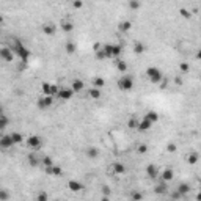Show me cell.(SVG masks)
I'll return each instance as SVG.
<instances>
[{
  "label": "cell",
  "mask_w": 201,
  "mask_h": 201,
  "mask_svg": "<svg viewBox=\"0 0 201 201\" xmlns=\"http://www.w3.org/2000/svg\"><path fill=\"white\" fill-rule=\"evenodd\" d=\"M146 151H148V146H146V145H140L138 146V153L140 154H146Z\"/></svg>",
  "instance_id": "obj_35"
},
{
  "label": "cell",
  "mask_w": 201,
  "mask_h": 201,
  "mask_svg": "<svg viewBox=\"0 0 201 201\" xmlns=\"http://www.w3.org/2000/svg\"><path fill=\"white\" fill-rule=\"evenodd\" d=\"M38 199H47V195H39Z\"/></svg>",
  "instance_id": "obj_43"
},
{
  "label": "cell",
  "mask_w": 201,
  "mask_h": 201,
  "mask_svg": "<svg viewBox=\"0 0 201 201\" xmlns=\"http://www.w3.org/2000/svg\"><path fill=\"white\" fill-rule=\"evenodd\" d=\"M17 2H22V0H17Z\"/></svg>",
  "instance_id": "obj_46"
},
{
  "label": "cell",
  "mask_w": 201,
  "mask_h": 201,
  "mask_svg": "<svg viewBox=\"0 0 201 201\" xmlns=\"http://www.w3.org/2000/svg\"><path fill=\"white\" fill-rule=\"evenodd\" d=\"M29 162L35 167V165H38V164H41V160H39V159L36 157V154L33 153V154H30V156H29Z\"/></svg>",
  "instance_id": "obj_25"
},
{
  "label": "cell",
  "mask_w": 201,
  "mask_h": 201,
  "mask_svg": "<svg viewBox=\"0 0 201 201\" xmlns=\"http://www.w3.org/2000/svg\"><path fill=\"white\" fill-rule=\"evenodd\" d=\"M87 156H88V157H91V159L98 157V149H96V148H90V149L87 151Z\"/></svg>",
  "instance_id": "obj_27"
},
{
  "label": "cell",
  "mask_w": 201,
  "mask_h": 201,
  "mask_svg": "<svg viewBox=\"0 0 201 201\" xmlns=\"http://www.w3.org/2000/svg\"><path fill=\"white\" fill-rule=\"evenodd\" d=\"M145 116L148 118V119H149V121H151L153 124L159 121V115H157V112H148V113H146Z\"/></svg>",
  "instance_id": "obj_22"
},
{
  "label": "cell",
  "mask_w": 201,
  "mask_h": 201,
  "mask_svg": "<svg viewBox=\"0 0 201 201\" xmlns=\"http://www.w3.org/2000/svg\"><path fill=\"white\" fill-rule=\"evenodd\" d=\"M2 24H3V17H2V16H0V25H2Z\"/></svg>",
  "instance_id": "obj_45"
},
{
  "label": "cell",
  "mask_w": 201,
  "mask_h": 201,
  "mask_svg": "<svg viewBox=\"0 0 201 201\" xmlns=\"http://www.w3.org/2000/svg\"><path fill=\"white\" fill-rule=\"evenodd\" d=\"M13 58H14V52H13V49H10V47H0V60L10 63V61H13Z\"/></svg>",
  "instance_id": "obj_6"
},
{
  "label": "cell",
  "mask_w": 201,
  "mask_h": 201,
  "mask_svg": "<svg viewBox=\"0 0 201 201\" xmlns=\"http://www.w3.org/2000/svg\"><path fill=\"white\" fill-rule=\"evenodd\" d=\"M27 145H29V148H32V149L38 151L39 148H41L43 141H41V138H39V137H36V135H32V137H29V138H27Z\"/></svg>",
  "instance_id": "obj_7"
},
{
  "label": "cell",
  "mask_w": 201,
  "mask_h": 201,
  "mask_svg": "<svg viewBox=\"0 0 201 201\" xmlns=\"http://www.w3.org/2000/svg\"><path fill=\"white\" fill-rule=\"evenodd\" d=\"M58 98L61 99V101H71L72 99V96H74V91H72V88L69 87H64V88H58Z\"/></svg>",
  "instance_id": "obj_5"
},
{
  "label": "cell",
  "mask_w": 201,
  "mask_h": 201,
  "mask_svg": "<svg viewBox=\"0 0 201 201\" xmlns=\"http://www.w3.org/2000/svg\"><path fill=\"white\" fill-rule=\"evenodd\" d=\"M0 137H2V133H0Z\"/></svg>",
  "instance_id": "obj_47"
},
{
  "label": "cell",
  "mask_w": 201,
  "mask_h": 201,
  "mask_svg": "<svg viewBox=\"0 0 201 201\" xmlns=\"http://www.w3.org/2000/svg\"><path fill=\"white\" fill-rule=\"evenodd\" d=\"M72 91L74 93H80L83 88H85V83H83V80H80V79H74L72 80V85H71Z\"/></svg>",
  "instance_id": "obj_12"
},
{
  "label": "cell",
  "mask_w": 201,
  "mask_h": 201,
  "mask_svg": "<svg viewBox=\"0 0 201 201\" xmlns=\"http://www.w3.org/2000/svg\"><path fill=\"white\" fill-rule=\"evenodd\" d=\"M130 29V22H123L121 24V30H129Z\"/></svg>",
  "instance_id": "obj_37"
},
{
  "label": "cell",
  "mask_w": 201,
  "mask_h": 201,
  "mask_svg": "<svg viewBox=\"0 0 201 201\" xmlns=\"http://www.w3.org/2000/svg\"><path fill=\"white\" fill-rule=\"evenodd\" d=\"M43 30H44L46 35H53L55 33V27H53L52 24H46V25H43Z\"/></svg>",
  "instance_id": "obj_23"
},
{
  "label": "cell",
  "mask_w": 201,
  "mask_h": 201,
  "mask_svg": "<svg viewBox=\"0 0 201 201\" xmlns=\"http://www.w3.org/2000/svg\"><path fill=\"white\" fill-rule=\"evenodd\" d=\"M66 50H68V53H72L75 50V44L74 43H68V44H66Z\"/></svg>",
  "instance_id": "obj_31"
},
{
  "label": "cell",
  "mask_w": 201,
  "mask_h": 201,
  "mask_svg": "<svg viewBox=\"0 0 201 201\" xmlns=\"http://www.w3.org/2000/svg\"><path fill=\"white\" fill-rule=\"evenodd\" d=\"M41 164H43V165H46V168H47V167H52V165H53L52 159H50L49 156H46V157H44V159L41 160Z\"/></svg>",
  "instance_id": "obj_28"
},
{
  "label": "cell",
  "mask_w": 201,
  "mask_h": 201,
  "mask_svg": "<svg viewBox=\"0 0 201 201\" xmlns=\"http://www.w3.org/2000/svg\"><path fill=\"white\" fill-rule=\"evenodd\" d=\"M181 69L185 72V71H189V64H181Z\"/></svg>",
  "instance_id": "obj_42"
},
{
  "label": "cell",
  "mask_w": 201,
  "mask_h": 201,
  "mask_svg": "<svg viewBox=\"0 0 201 201\" xmlns=\"http://www.w3.org/2000/svg\"><path fill=\"white\" fill-rule=\"evenodd\" d=\"M72 6L79 10V8H82V6H83V2H82V0H74V2H72Z\"/></svg>",
  "instance_id": "obj_33"
},
{
  "label": "cell",
  "mask_w": 201,
  "mask_h": 201,
  "mask_svg": "<svg viewBox=\"0 0 201 201\" xmlns=\"http://www.w3.org/2000/svg\"><path fill=\"white\" fill-rule=\"evenodd\" d=\"M101 88H96V87H93V88H90V91H88V96H90V99H93V101H98V99H101Z\"/></svg>",
  "instance_id": "obj_13"
},
{
  "label": "cell",
  "mask_w": 201,
  "mask_h": 201,
  "mask_svg": "<svg viewBox=\"0 0 201 201\" xmlns=\"http://www.w3.org/2000/svg\"><path fill=\"white\" fill-rule=\"evenodd\" d=\"M133 49H135V52H137V53H143V49H145V47H143V44L137 43V44H135V47H133Z\"/></svg>",
  "instance_id": "obj_34"
},
{
  "label": "cell",
  "mask_w": 201,
  "mask_h": 201,
  "mask_svg": "<svg viewBox=\"0 0 201 201\" xmlns=\"http://www.w3.org/2000/svg\"><path fill=\"white\" fill-rule=\"evenodd\" d=\"M102 50L105 53V58H116L123 52V46L119 44H105L102 46Z\"/></svg>",
  "instance_id": "obj_2"
},
{
  "label": "cell",
  "mask_w": 201,
  "mask_h": 201,
  "mask_svg": "<svg viewBox=\"0 0 201 201\" xmlns=\"http://www.w3.org/2000/svg\"><path fill=\"white\" fill-rule=\"evenodd\" d=\"M173 175H175V173H173V170L167 168V170H164V171H162L160 178H162V181H164V182H168V181H171V179H173Z\"/></svg>",
  "instance_id": "obj_16"
},
{
  "label": "cell",
  "mask_w": 201,
  "mask_h": 201,
  "mask_svg": "<svg viewBox=\"0 0 201 201\" xmlns=\"http://www.w3.org/2000/svg\"><path fill=\"white\" fill-rule=\"evenodd\" d=\"M175 151H176V145L175 143L168 145V153H175Z\"/></svg>",
  "instance_id": "obj_39"
},
{
  "label": "cell",
  "mask_w": 201,
  "mask_h": 201,
  "mask_svg": "<svg viewBox=\"0 0 201 201\" xmlns=\"http://www.w3.org/2000/svg\"><path fill=\"white\" fill-rule=\"evenodd\" d=\"M53 104V96H49V95H44L41 99L38 101V107L39 109H47Z\"/></svg>",
  "instance_id": "obj_9"
},
{
  "label": "cell",
  "mask_w": 201,
  "mask_h": 201,
  "mask_svg": "<svg viewBox=\"0 0 201 201\" xmlns=\"http://www.w3.org/2000/svg\"><path fill=\"white\" fill-rule=\"evenodd\" d=\"M61 29H63L64 32H72V30H74V24L69 22V21H63V22H61Z\"/></svg>",
  "instance_id": "obj_21"
},
{
  "label": "cell",
  "mask_w": 201,
  "mask_h": 201,
  "mask_svg": "<svg viewBox=\"0 0 201 201\" xmlns=\"http://www.w3.org/2000/svg\"><path fill=\"white\" fill-rule=\"evenodd\" d=\"M11 49H13V52H14V55H17V57L22 60V63H27V61H29V58H30V50L27 49V47L19 41V39H16V41H14V46H13Z\"/></svg>",
  "instance_id": "obj_1"
},
{
  "label": "cell",
  "mask_w": 201,
  "mask_h": 201,
  "mask_svg": "<svg viewBox=\"0 0 201 201\" xmlns=\"http://www.w3.org/2000/svg\"><path fill=\"white\" fill-rule=\"evenodd\" d=\"M10 124V119H8V116L5 115V113H2L0 115V130H3L6 126Z\"/></svg>",
  "instance_id": "obj_19"
},
{
  "label": "cell",
  "mask_w": 201,
  "mask_h": 201,
  "mask_svg": "<svg viewBox=\"0 0 201 201\" xmlns=\"http://www.w3.org/2000/svg\"><path fill=\"white\" fill-rule=\"evenodd\" d=\"M189 190H190V189H189V185H187V184H181V185H179V193L185 195Z\"/></svg>",
  "instance_id": "obj_29"
},
{
  "label": "cell",
  "mask_w": 201,
  "mask_h": 201,
  "mask_svg": "<svg viewBox=\"0 0 201 201\" xmlns=\"http://www.w3.org/2000/svg\"><path fill=\"white\" fill-rule=\"evenodd\" d=\"M10 135H11L13 141H14V145H19V143H22V140H24L22 133H19V132H13V133H10Z\"/></svg>",
  "instance_id": "obj_20"
},
{
  "label": "cell",
  "mask_w": 201,
  "mask_h": 201,
  "mask_svg": "<svg viewBox=\"0 0 201 201\" xmlns=\"http://www.w3.org/2000/svg\"><path fill=\"white\" fill-rule=\"evenodd\" d=\"M113 173H115V175H124V173H126V167L121 162H115L113 164Z\"/></svg>",
  "instance_id": "obj_15"
},
{
  "label": "cell",
  "mask_w": 201,
  "mask_h": 201,
  "mask_svg": "<svg viewBox=\"0 0 201 201\" xmlns=\"http://www.w3.org/2000/svg\"><path fill=\"white\" fill-rule=\"evenodd\" d=\"M46 170H47V173H50V175H52V176H55V178H58V176H61V175H63V170H61L60 167H55V165L47 167Z\"/></svg>",
  "instance_id": "obj_14"
},
{
  "label": "cell",
  "mask_w": 201,
  "mask_h": 201,
  "mask_svg": "<svg viewBox=\"0 0 201 201\" xmlns=\"http://www.w3.org/2000/svg\"><path fill=\"white\" fill-rule=\"evenodd\" d=\"M165 189H167V187H165V184H164V181H162V184H159V185L156 187V192H157V193H162V192H165Z\"/></svg>",
  "instance_id": "obj_32"
},
{
  "label": "cell",
  "mask_w": 201,
  "mask_h": 201,
  "mask_svg": "<svg viewBox=\"0 0 201 201\" xmlns=\"http://www.w3.org/2000/svg\"><path fill=\"white\" fill-rule=\"evenodd\" d=\"M118 88L121 90V91H130V90L133 88V80H132V77L123 75L121 79L118 80Z\"/></svg>",
  "instance_id": "obj_4"
},
{
  "label": "cell",
  "mask_w": 201,
  "mask_h": 201,
  "mask_svg": "<svg viewBox=\"0 0 201 201\" xmlns=\"http://www.w3.org/2000/svg\"><path fill=\"white\" fill-rule=\"evenodd\" d=\"M129 127H137V121H135V119H132V121L129 123Z\"/></svg>",
  "instance_id": "obj_41"
},
{
  "label": "cell",
  "mask_w": 201,
  "mask_h": 201,
  "mask_svg": "<svg viewBox=\"0 0 201 201\" xmlns=\"http://www.w3.org/2000/svg\"><path fill=\"white\" fill-rule=\"evenodd\" d=\"M14 146V141H13L11 135H2L0 137V149H10Z\"/></svg>",
  "instance_id": "obj_8"
},
{
  "label": "cell",
  "mask_w": 201,
  "mask_h": 201,
  "mask_svg": "<svg viewBox=\"0 0 201 201\" xmlns=\"http://www.w3.org/2000/svg\"><path fill=\"white\" fill-rule=\"evenodd\" d=\"M43 93L49 96H55L58 93V87L53 85V83H43Z\"/></svg>",
  "instance_id": "obj_10"
},
{
  "label": "cell",
  "mask_w": 201,
  "mask_h": 201,
  "mask_svg": "<svg viewBox=\"0 0 201 201\" xmlns=\"http://www.w3.org/2000/svg\"><path fill=\"white\" fill-rule=\"evenodd\" d=\"M146 173H148L149 178H157V176H159V170H157V167H154V165H148Z\"/></svg>",
  "instance_id": "obj_18"
},
{
  "label": "cell",
  "mask_w": 201,
  "mask_h": 201,
  "mask_svg": "<svg viewBox=\"0 0 201 201\" xmlns=\"http://www.w3.org/2000/svg\"><path fill=\"white\" fill-rule=\"evenodd\" d=\"M146 75H148V79L151 80L153 83H160V82H162V79H164L162 71H160L159 68H154V66H151V68L146 69Z\"/></svg>",
  "instance_id": "obj_3"
},
{
  "label": "cell",
  "mask_w": 201,
  "mask_h": 201,
  "mask_svg": "<svg viewBox=\"0 0 201 201\" xmlns=\"http://www.w3.org/2000/svg\"><path fill=\"white\" fill-rule=\"evenodd\" d=\"M68 187H69V190H72V192H80L82 190V184H80L79 181H69L68 182Z\"/></svg>",
  "instance_id": "obj_17"
},
{
  "label": "cell",
  "mask_w": 201,
  "mask_h": 201,
  "mask_svg": "<svg viewBox=\"0 0 201 201\" xmlns=\"http://www.w3.org/2000/svg\"><path fill=\"white\" fill-rule=\"evenodd\" d=\"M116 68H118L119 72H126V71H127V64H126L124 61H121V60H118V61H116Z\"/></svg>",
  "instance_id": "obj_24"
},
{
  "label": "cell",
  "mask_w": 201,
  "mask_h": 201,
  "mask_svg": "<svg viewBox=\"0 0 201 201\" xmlns=\"http://www.w3.org/2000/svg\"><path fill=\"white\" fill-rule=\"evenodd\" d=\"M129 5H130L132 10H138V8H140V2H138V0H130Z\"/></svg>",
  "instance_id": "obj_30"
},
{
  "label": "cell",
  "mask_w": 201,
  "mask_h": 201,
  "mask_svg": "<svg viewBox=\"0 0 201 201\" xmlns=\"http://www.w3.org/2000/svg\"><path fill=\"white\" fill-rule=\"evenodd\" d=\"M93 85H95L96 88H102V87L105 85V80H104L102 77H96L95 82H93Z\"/></svg>",
  "instance_id": "obj_26"
},
{
  "label": "cell",
  "mask_w": 201,
  "mask_h": 201,
  "mask_svg": "<svg viewBox=\"0 0 201 201\" xmlns=\"http://www.w3.org/2000/svg\"><path fill=\"white\" fill-rule=\"evenodd\" d=\"M132 198H133V199H140V198H141V193L133 192V193H132Z\"/></svg>",
  "instance_id": "obj_40"
},
{
  "label": "cell",
  "mask_w": 201,
  "mask_h": 201,
  "mask_svg": "<svg viewBox=\"0 0 201 201\" xmlns=\"http://www.w3.org/2000/svg\"><path fill=\"white\" fill-rule=\"evenodd\" d=\"M8 198H10V195L5 190H0V199H8Z\"/></svg>",
  "instance_id": "obj_36"
},
{
  "label": "cell",
  "mask_w": 201,
  "mask_h": 201,
  "mask_svg": "<svg viewBox=\"0 0 201 201\" xmlns=\"http://www.w3.org/2000/svg\"><path fill=\"white\" fill-rule=\"evenodd\" d=\"M2 113H3V107H2V105H0V115H2Z\"/></svg>",
  "instance_id": "obj_44"
},
{
  "label": "cell",
  "mask_w": 201,
  "mask_h": 201,
  "mask_svg": "<svg viewBox=\"0 0 201 201\" xmlns=\"http://www.w3.org/2000/svg\"><path fill=\"white\" fill-rule=\"evenodd\" d=\"M151 126H153V123H151L146 116H143V118L140 119V121H137V129H138V130H141V132H145V130L151 129Z\"/></svg>",
  "instance_id": "obj_11"
},
{
  "label": "cell",
  "mask_w": 201,
  "mask_h": 201,
  "mask_svg": "<svg viewBox=\"0 0 201 201\" xmlns=\"http://www.w3.org/2000/svg\"><path fill=\"white\" fill-rule=\"evenodd\" d=\"M196 160H198V156H196V154H193V156L189 157V162H190V164H196Z\"/></svg>",
  "instance_id": "obj_38"
}]
</instances>
